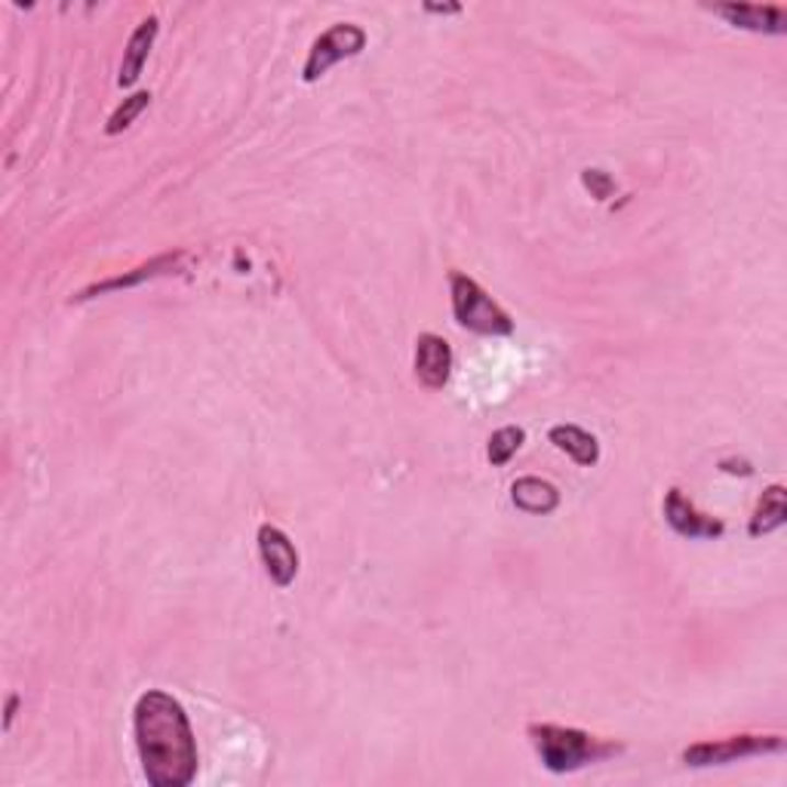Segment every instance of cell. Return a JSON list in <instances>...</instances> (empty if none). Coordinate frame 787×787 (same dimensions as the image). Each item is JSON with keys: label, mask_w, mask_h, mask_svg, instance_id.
<instances>
[{"label": "cell", "mask_w": 787, "mask_h": 787, "mask_svg": "<svg viewBox=\"0 0 787 787\" xmlns=\"http://www.w3.org/2000/svg\"><path fill=\"white\" fill-rule=\"evenodd\" d=\"M548 437H551V443H554L556 449H563L572 462L582 464V468H591V464L600 462V443H597V437L582 431L578 425H554V428L548 431Z\"/></svg>", "instance_id": "7c38bea8"}, {"label": "cell", "mask_w": 787, "mask_h": 787, "mask_svg": "<svg viewBox=\"0 0 787 787\" xmlns=\"http://www.w3.org/2000/svg\"><path fill=\"white\" fill-rule=\"evenodd\" d=\"M664 520L683 539H717V536H723V524L713 520V517L698 514L693 508V502L679 490H671L667 498H664Z\"/></svg>", "instance_id": "52a82bcc"}, {"label": "cell", "mask_w": 787, "mask_h": 787, "mask_svg": "<svg viewBox=\"0 0 787 787\" xmlns=\"http://www.w3.org/2000/svg\"><path fill=\"white\" fill-rule=\"evenodd\" d=\"M449 370H452V351H449L447 339L434 336V333H425L418 336L416 341V379L425 387L431 391H440V387L449 382Z\"/></svg>", "instance_id": "ba28073f"}, {"label": "cell", "mask_w": 787, "mask_h": 787, "mask_svg": "<svg viewBox=\"0 0 787 787\" xmlns=\"http://www.w3.org/2000/svg\"><path fill=\"white\" fill-rule=\"evenodd\" d=\"M185 262V252H170V256H157L151 262L139 265V268H133L130 274H121V278H111L105 283H95L90 290H83L78 299H90V295H102V293H111V290H126V286H136L142 280H151V278H160V274H170L176 271L179 265Z\"/></svg>", "instance_id": "30bf717a"}, {"label": "cell", "mask_w": 787, "mask_h": 787, "mask_svg": "<svg viewBox=\"0 0 787 787\" xmlns=\"http://www.w3.org/2000/svg\"><path fill=\"white\" fill-rule=\"evenodd\" d=\"M367 47V32L355 25V22H339V25H333L329 32H324L314 44H311V53H308V63L302 68V78L314 83V80H321L333 68L336 63L341 59H355L360 56Z\"/></svg>", "instance_id": "277c9868"}, {"label": "cell", "mask_w": 787, "mask_h": 787, "mask_svg": "<svg viewBox=\"0 0 787 787\" xmlns=\"http://www.w3.org/2000/svg\"><path fill=\"white\" fill-rule=\"evenodd\" d=\"M157 37V19L148 16L142 22L136 32L130 34V44L124 49V65H121V75H117V83L121 87H133L139 80L142 68L148 63V53L155 47Z\"/></svg>", "instance_id": "8fae6325"}, {"label": "cell", "mask_w": 787, "mask_h": 787, "mask_svg": "<svg viewBox=\"0 0 787 787\" xmlns=\"http://www.w3.org/2000/svg\"><path fill=\"white\" fill-rule=\"evenodd\" d=\"M16 705H19V698H16V695H10V705H7V723H3V726L13 723V717H16Z\"/></svg>", "instance_id": "ffe728a7"}, {"label": "cell", "mask_w": 787, "mask_h": 787, "mask_svg": "<svg viewBox=\"0 0 787 787\" xmlns=\"http://www.w3.org/2000/svg\"><path fill=\"white\" fill-rule=\"evenodd\" d=\"M136 747L142 772L151 787H185L198 775V741L185 708L170 693L139 695L136 710Z\"/></svg>", "instance_id": "6da1fadb"}, {"label": "cell", "mask_w": 787, "mask_h": 787, "mask_svg": "<svg viewBox=\"0 0 787 787\" xmlns=\"http://www.w3.org/2000/svg\"><path fill=\"white\" fill-rule=\"evenodd\" d=\"M151 105V93H136L124 99V105H117V111L109 117V126H105V133L109 136H117V133H124L126 126L133 124L136 117H139L142 111Z\"/></svg>", "instance_id": "2e32d148"}, {"label": "cell", "mask_w": 787, "mask_h": 787, "mask_svg": "<svg viewBox=\"0 0 787 787\" xmlns=\"http://www.w3.org/2000/svg\"><path fill=\"white\" fill-rule=\"evenodd\" d=\"M529 739L536 744L541 763L551 772H556V775L582 769L587 763H600L606 756L621 751L618 744L597 741L594 735L582 732V729H566V726L554 723L529 726Z\"/></svg>", "instance_id": "7a4b0ae2"}, {"label": "cell", "mask_w": 787, "mask_h": 787, "mask_svg": "<svg viewBox=\"0 0 787 787\" xmlns=\"http://www.w3.org/2000/svg\"><path fill=\"white\" fill-rule=\"evenodd\" d=\"M785 751V739L782 735H732L723 741H701L683 751V760L689 766H720V763H732L741 756L754 754H782Z\"/></svg>", "instance_id": "5b68a950"}, {"label": "cell", "mask_w": 787, "mask_h": 787, "mask_svg": "<svg viewBox=\"0 0 787 787\" xmlns=\"http://www.w3.org/2000/svg\"><path fill=\"white\" fill-rule=\"evenodd\" d=\"M259 554L271 582L278 587H290L299 572V554H295L293 541L286 539V532L278 526L262 524L259 526Z\"/></svg>", "instance_id": "8992f818"}, {"label": "cell", "mask_w": 787, "mask_h": 787, "mask_svg": "<svg viewBox=\"0 0 787 787\" xmlns=\"http://www.w3.org/2000/svg\"><path fill=\"white\" fill-rule=\"evenodd\" d=\"M510 498H514L517 508L526 510V514H536V517H544V514H551V510H556V505H560V493H556L548 480L539 477L517 480V483L510 486Z\"/></svg>", "instance_id": "4fadbf2b"}, {"label": "cell", "mask_w": 787, "mask_h": 787, "mask_svg": "<svg viewBox=\"0 0 787 787\" xmlns=\"http://www.w3.org/2000/svg\"><path fill=\"white\" fill-rule=\"evenodd\" d=\"M787 520V493L782 483H775L769 486L763 498H760V505H756L754 517H751V526H747V532L760 539V536H769L775 532L778 526H785Z\"/></svg>", "instance_id": "5bb4252c"}, {"label": "cell", "mask_w": 787, "mask_h": 787, "mask_svg": "<svg viewBox=\"0 0 787 787\" xmlns=\"http://www.w3.org/2000/svg\"><path fill=\"white\" fill-rule=\"evenodd\" d=\"M720 468H723V471H729V474H744V477H747V474L754 471V468H751L747 462H732V459H726V462L720 464Z\"/></svg>", "instance_id": "ac0fdd59"}, {"label": "cell", "mask_w": 787, "mask_h": 787, "mask_svg": "<svg viewBox=\"0 0 787 787\" xmlns=\"http://www.w3.org/2000/svg\"><path fill=\"white\" fill-rule=\"evenodd\" d=\"M425 10H428V13H459V7H456V3H449V7H434V3H425Z\"/></svg>", "instance_id": "d6986e66"}, {"label": "cell", "mask_w": 787, "mask_h": 787, "mask_svg": "<svg viewBox=\"0 0 787 787\" xmlns=\"http://www.w3.org/2000/svg\"><path fill=\"white\" fill-rule=\"evenodd\" d=\"M582 182H585V188L597 201H606V198L612 194V188H616V182L603 170H585L582 172Z\"/></svg>", "instance_id": "e0dca14e"}, {"label": "cell", "mask_w": 787, "mask_h": 787, "mask_svg": "<svg viewBox=\"0 0 787 787\" xmlns=\"http://www.w3.org/2000/svg\"><path fill=\"white\" fill-rule=\"evenodd\" d=\"M524 440H526L524 428H514V425H508V428H498V431H495L493 437H490V447H486V456H490V462H493L495 468L508 464L510 456H514L517 449L524 447Z\"/></svg>", "instance_id": "9a60e30c"}, {"label": "cell", "mask_w": 787, "mask_h": 787, "mask_svg": "<svg viewBox=\"0 0 787 787\" xmlns=\"http://www.w3.org/2000/svg\"><path fill=\"white\" fill-rule=\"evenodd\" d=\"M713 13H717V16L729 19L735 29H744V32H763V34H785L787 32L785 7L726 3V7H713Z\"/></svg>", "instance_id": "9c48e42d"}, {"label": "cell", "mask_w": 787, "mask_h": 787, "mask_svg": "<svg viewBox=\"0 0 787 787\" xmlns=\"http://www.w3.org/2000/svg\"><path fill=\"white\" fill-rule=\"evenodd\" d=\"M449 293H452V314L464 329L480 336H510L514 321L505 308H498L477 280H471L462 271L449 274Z\"/></svg>", "instance_id": "3957f363"}]
</instances>
